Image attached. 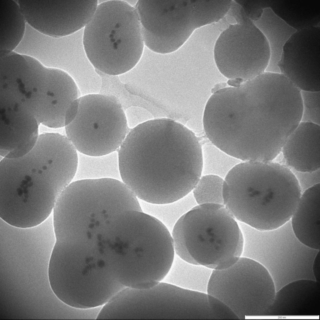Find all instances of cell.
<instances>
[{
  "label": "cell",
  "instance_id": "d6986e66",
  "mask_svg": "<svg viewBox=\"0 0 320 320\" xmlns=\"http://www.w3.org/2000/svg\"><path fill=\"white\" fill-rule=\"evenodd\" d=\"M78 152L77 169L72 181L102 178L122 181L117 151L99 156Z\"/></svg>",
  "mask_w": 320,
  "mask_h": 320
},
{
  "label": "cell",
  "instance_id": "e0dca14e",
  "mask_svg": "<svg viewBox=\"0 0 320 320\" xmlns=\"http://www.w3.org/2000/svg\"><path fill=\"white\" fill-rule=\"evenodd\" d=\"M213 269L201 265L192 264L174 257L164 282L184 288L207 293Z\"/></svg>",
  "mask_w": 320,
  "mask_h": 320
},
{
  "label": "cell",
  "instance_id": "4fadbf2b",
  "mask_svg": "<svg viewBox=\"0 0 320 320\" xmlns=\"http://www.w3.org/2000/svg\"><path fill=\"white\" fill-rule=\"evenodd\" d=\"M320 125L301 122L282 149V164L298 172L320 170Z\"/></svg>",
  "mask_w": 320,
  "mask_h": 320
},
{
  "label": "cell",
  "instance_id": "cb8c5ba5",
  "mask_svg": "<svg viewBox=\"0 0 320 320\" xmlns=\"http://www.w3.org/2000/svg\"><path fill=\"white\" fill-rule=\"evenodd\" d=\"M79 98L74 101L68 108L65 116V127L71 122L76 117L78 109Z\"/></svg>",
  "mask_w": 320,
  "mask_h": 320
},
{
  "label": "cell",
  "instance_id": "8fae6325",
  "mask_svg": "<svg viewBox=\"0 0 320 320\" xmlns=\"http://www.w3.org/2000/svg\"><path fill=\"white\" fill-rule=\"evenodd\" d=\"M125 318L137 319L203 318L205 293L159 282L145 289L129 287L124 291Z\"/></svg>",
  "mask_w": 320,
  "mask_h": 320
},
{
  "label": "cell",
  "instance_id": "30bf717a",
  "mask_svg": "<svg viewBox=\"0 0 320 320\" xmlns=\"http://www.w3.org/2000/svg\"><path fill=\"white\" fill-rule=\"evenodd\" d=\"M248 18L231 24L218 37L214 50L216 65L230 79L244 82L265 72L270 57L268 42Z\"/></svg>",
  "mask_w": 320,
  "mask_h": 320
},
{
  "label": "cell",
  "instance_id": "5bb4252c",
  "mask_svg": "<svg viewBox=\"0 0 320 320\" xmlns=\"http://www.w3.org/2000/svg\"><path fill=\"white\" fill-rule=\"evenodd\" d=\"M320 185L317 184L302 194L290 219L293 232L303 244L319 250Z\"/></svg>",
  "mask_w": 320,
  "mask_h": 320
},
{
  "label": "cell",
  "instance_id": "8992f818",
  "mask_svg": "<svg viewBox=\"0 0 320 320\" xmlns=\"http://www.w3.org/2000/svg\"><path fill=\"white\" fill-rule=\"evenodd\" d=\"M6 83L13 106L31 115L39 124L50 128L65 127L68 108L81 96L75 82L67 73L47 67L31 57L15 67Z\"/></svg>",
  "mask_w": 320,
  "mask_h": 320
},
{
  "label": "cell",
  "instance_id": "6da1fadb",
  "mask_svg": "<svg viewBox=\"0 0 320 320\" xmlns=\"http://www.w3.org/2000/svg\"><path fill=\"white\" fill-rule=\"evenodd\" d=\"M118 152L122 181L148 202L178 201L192 191L202 176L198 137L171 119H151L132 128Z\"/></svg>",
  "mask_w": 320,
  "mask_h": 320
},
{
  "label": "cell",
  "instance_id": "7c38bea8",
  "mask_svg": "<svg viewBox=\"0 0 320 320\" xmlns=\"http://www.w3.org/2000/svg\"><path fill=\"white\" fill-rule=\"evenodd\" d=\"M0 155L16 158L29 152L38 139V124L30 114L19 110H0Z\"/></svg>",
  "mask_w": 320,
  "mask_h": 320
},
{
  "label": "cell",
  "instance_id": "7a4b0ae2",
  "mask_svg": "<svg viewBox=\"0 0 320 320\" xmlns=\"http://www.w3.org/2000/svg\"><path fill=\"white\" fill-rule=\"evenodd\" d=\"M78 152L68 137L39 136L32 149L0 163V217L18 227L42 223L52 213L63 191L72 181Z\"/></svg>",
  "mask_w": 320,
  "mask_h": 320
},
{
  "label": "cell",
  "instance_id": "9c48e42d",
  "mask_svg": "<svg viewBox=\"0 0 320 320\" xmlns=\"http://www.w3.org/2000/svg\"><path fill=\"white\" fill-rule=\"evenodd\" d=\"M67 137L78 152L92 156L119 149L130 130L125 113L115 97L98 93L81 96Z\"/></svg>",
  "mask_w": 320,
  "mask_h": 320
},
{
  "label": "cell",
  "instance_id": "ac0fdd59",
  "mask_svg": "<svg viewBox=\"0 0 320 320\" xmlns=\"http://www.w3.org/2000/svg\"><path fill=\"white\" fill-rule=\"evenodd\" d=\"M0 50L13 51L24 37L26 22L18 2L0 0Z\"/></svg>",
  "mask_w": 320,
  "mask_h": 320
},
{
  "label": "cell",
  "instance_id": "9a60e30c",
  "mask_svg": "<svg viewBox=\"0 0 320 320\" xmlns=\"http://www.w3.org/2000/svg\"><path fill=\"white\" fill-rule=\"evenodd\" d=\"M83 30L69 36L63 48L58 67V69L69 75L80 89L91 85L98 75L84 48Z\"/></svg>",
  "mask_w": 320,
  "mask_h": 320
},
{
  "label": "cell",
  "instance_id": "5b68a950",
  "mask_svg": "<svg viewBox=\"0 0 320 320\" xmlns=\"http://www.w3.org/2000/svg\"><path fill=\"white\" fill-rule=\"evenodd\" d=\"M98 3L83 29L84 48L95 69L119 76L133 69L142 56L145 45L139 17L125 1Z\"/></svg>",
  "mask_w": 320,
  "mask_h": 320
},
{
  "label": "cell",
  "instance_id": "ffe728a7",
  "mask_svg": "<svg viewBox=\"0 0 320 320\" xmlns=\"http://www.w3.org/2000/svg\"><path fill=\"white\" fill-rule=\"evenodd\" d=\"M202 175H213L224 179L235 166L242 162L225 152L211 142L202 145Z\"/></svg>",
  "mask_w": 320,
  "mask_h": 320
},
{
  "label": "cell",
  "instance_id": "277c9868",
  "mask_svg": "<svg viewBox=\"0 0 320 320\" xmlns=\"http://www.w3.org/2000/svg\"><path fill=\"white\" fill-rule=\"evenodd\" d=\"M174 251L188 262L212 269L227 268L241 256L243 239L238 223L223 205L198 204L178 219L173 229Z\"/></svg>",
  "mask_w": 320,
  "mask_h": 320
},
{
  "label": "cell",
  "instance_id": "603a6c76",
  "mask_svg": "<svg viewBox=\"0 0 320 320\" xmlns=\"http://www.w3.org/2000/svg\"><path fill=\"white\" fill-rule=\"evenodd\" d=\"M292 171L298 181L302 193L308 188L320 183V170L311 172Z\"/></svg>",
  "mask_w": 320,
  "mask_h": 320
},
{
  "label": "cell",
  "instance_id": "2e32d148",
  "mask_svg": "<svg viewBox=\"0 0 320 320\" xmlns=\"http://www.w3.org/2000/svg\"><path fill=\"white\" fill-rule=\"evenodd\" d=\"M252 22L266 38L270 57L265 72L281 73L279 67L285 44L297 30L277 16L269 8H264L260 17Z\"/></svg>",
  "mask_w": 320,
  "mask_h": 320
},
{
  "label": "cell",
  "instance_id": "52a82bcc",
  "mask_svg": "<svg viewBox=\"0 0 320 320\" xmlns=\"http://www.w3.org/2000/svg\"><path fill=\"white\" fill-rule=\"evenodd\" d=\"M126 221L124 270L128 282L136 288L160 282L174 258L172 235L162 222L142 212L132 211Z\"/></svg>",
  "mask_w": 320,
  "mask_h": 320
},
{
  "label": "cell",
  "instance_id": "ba28073f",
  "mask_svg": "<svg viewBox=\"0 0 320 320\" xmlns=\"http://www.w3.org/2000/svg\"><path fill=\"white\" fill-rule=\"evenodd\" d=\"M135 7L144 45L158 53L177 51L195 31L210 22L204 1L139 0Z\"/></svg>",
  "mask_w": 320,
  "mask_h": 320
},
{
  "label": "cell",
  "instance_id": "7402d4cb",
  "mask_svg": "<svg viewBox=\"0 0 320 320\" xmlns=\"http://www.w3.org/2000/svg\"><path fill=\"white\" fill-rule=\"evenodd\" d=\"M302 103L301 122L320 124L319 91H301Z\"/></svg>",
  "mask_w": 320,
  "mask_h": 320
},
{
  "label": "cell",
  "instance_id": "3957f363",
  "mask_svg": "<svg viewBox=\"0 0 320 320\" xmlns=\"http://www.w3.org/2000/svg\"><path fill=\"white\" fill-rule=\"evenodd\" d=\"M302 194L294 174L273 162H242L224 179L223 205L239 222L261 230L290 221Z\"/></svg>",
  "mask_w": 320,
  "mask_h": 320
},
{
  "label": "cell",
  "instance_id": "44dd1931",
  "mask_svg": "<svg viewBox=\"0 0 320 320\" xmlns=\"http://www.w3.org/2000/svg\"><path fill=\"white\" fill-rule=\"evenodd\" d=\"M223 179L218 176L202 175L192 190L197 203H213L223 205Z\"/></svg>",
  "mask_w": 320,
  "mask_h": 320
}]
</instances>
